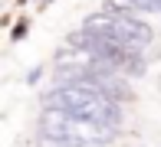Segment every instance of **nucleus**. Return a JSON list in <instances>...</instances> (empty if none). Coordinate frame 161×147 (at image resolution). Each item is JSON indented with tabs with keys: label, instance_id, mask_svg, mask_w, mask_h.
Returning <instances> with one entry per match:
<instances>
[{
	"label": "nucleus",
	"instance_id": "1",
	"mask_svg": "<svg viewBox=\"0 0 161 147\" xmlns=\"http://www.w3.org/2000/svg\"><path fill=\"white\" fill-rule=\"evenodd\" d=\"M40 141H46V147H108L119 134V128L102 121H89V118H76L46 108L40 114Z\"/></svg>",
	"mask_w": 161,
	"mask_h": 147
},
{
	"label": "nucleus",
	"instance_id": "4",
	"mask_svg": "<svg viewBox=\"0 0 161 147\" xmlns=\"http://www.w3.org/2000/svg\"><path fill=\"white\" fill-rule=\"evenodd\" d=\"M105 10L142 17V13H155L158 10V0H105Z\"/></svg>",
	"mask_w": 161,
	"mask_h": 147
},
{
	"label": "nucleus",
	"instance_id": "3",
	"mask_svg": "<svg viewBox=\"0 0 161 147\" xmlns=\"http://www.w3.org/2000/svg\"><path fill=\"white\" fill-rule=\"evenodd\" d=\"M86 29H92V33L105 36L108 43H119V46H128V49H148L151 43H155V29L145 23L142 17H131V13H112V10H96L89 13V17L82 20Z\"/></svg>",
	"mask_w": 161,
	"mask_h": 147
},
{
	"label": "nucleus",
	"instance_id": "5",
	"mask_svg": "<svg viewBox=\"0 0 161 147\" xmlns=\"http://www.w3.org/2000/svg\"><path fill=\"white\" fill-rule=\"evenodd\" d=\"M40 75H43V69H33L30 75H26V82H30V85H36V82H40Z\"/></svg>",
	"mask_w": 161,
	"mask_h": 147
},
{
	"label": "nucleus",
	"instance_id": "2",
	"mask_svg": "<svg viewBox=\"0 0 161 147\" xmlns=\"http://www.w3.org/2000/svg\"><path fill=\"white\" fill-rule=\"evenodd\" d=\"M43 108H56L76 118L112 124V128L122 124V101H112L102 92H89L82 85H56L53 92H43Z\"/></svg>",
	"mask_w": 161,
	"mask_h": 147
}]
</instances>
